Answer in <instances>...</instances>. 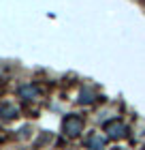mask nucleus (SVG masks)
Masks as SVG:
<instances>
[{
    "instance_id": "nucleus-1",
    "label": "nucleus",
    "mask_w": 145,
    "mask_h": 150,
    "mask_svg": "<svg viewBox=\"0 0 145 150\" xmlns=\"http://www.w3.org/2000/svg\"><path fill=\"white\" fill-rule=\"evenodd\" d=\"M66 131L73 133V135H77V133L81 131V120H77V118H68V120H66Z\"/></svg>"
},
{
    "instance_id": "nucleus-2",
    "label": "nucleus",
    "mask_w": 145,
    "mask_h": 150,
    "mask_svg": "<svg viewBox=\"0 0 145 150\" xmlns=\"http://www.w3.org/2000/svg\"><path fill=\"white\" fill-rule=\"evenodd\" d=\"M109 131H111V135H113V137H120V135H122V131H124V127L120 125V122H115V125H111V127H109Z\"/></svg>"
},
{
    "instance_id": "nucleus-3",
    "label": "nucleus",
    "mask_w": 145,
    "mask_h": 150,
    "mask_svg": "<svg viewBox=\"0 0 145 150\" xmlns=\"http://www.w3.org/2000/svg\"><path fill=\"white\" fill-rule=\"evenodd\" d=\"M90 146H94V150H100V148H102V139H100V137L90 139Z\"/></svg>"
}]
</instances>
